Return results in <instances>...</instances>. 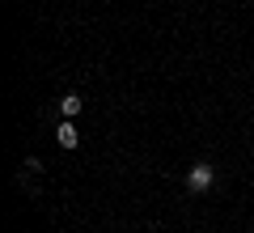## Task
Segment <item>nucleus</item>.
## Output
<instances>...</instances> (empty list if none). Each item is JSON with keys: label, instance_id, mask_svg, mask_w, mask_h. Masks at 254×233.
<instances>
[{"label": "nucleus", "instance_id": "f257e3e1", "mask_svg": "<svg viewBox=\"0 0 254 233\" xmlns=\"http://www.w3.org/2000/svg\"><path fill=\"white\" fill-rule=\"evenodd\" d=\"M212 182H216V170H212L208 161H195V165L187 170V191H190V195H203Z\"/></svg>", "mask_w": 254, "mask_h": 233}, {"label": "nucleus", "instance_id": "f03ea898", "mask_svg": "<svg viewBox=\"0 0 254 233\" xmlns=\"http://www.w3.org/2000/svg\"><path fill=\"white\" fill-rule=\"evenodd\" d=\"M55 140H60V149H76V144H81V132H76L72 119H60V127H55Z\"/></svg>", "mask_w": 254, "mask_h": 233}, {"label": "nucleus", "instance_id": "7ed1b4c3", "mask_svg": "<svg viewBox=\"0 0 254 233\" xmlns=\"http://www.w3.org/2000/svg\"><path fill=\"white\" fill-rule=\"evenodd\" d=\"M85 110V102L76 98V93H68V98H60V119H76Z\"/></svg>", "mask_w": 254, "mask_h": 233}, {"label": "nucleus", "instance_id": "20e7f679", "mask_svg": "<svg viewBox=\"0 0 254 233\" xmlns=\"http://www.w3.org/2000/svg\"><path fill=\"white\" fill-rule=\"evenodd\" d=\"M21 170H26V174H38V170H43V161H38V157H26V165H21Z\"/></svg>", "mask_w": 254, "mask_h": 233}]
</instances>
